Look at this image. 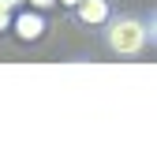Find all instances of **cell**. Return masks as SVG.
Masks as SVG:
<instances>
[{"label":"cell","mask_w":157,"mask_h":157,"mask_svg":"<svg viewBox=\"0 0 157 157\" xmlns=\"http://www.w3.org/2000/svg\"><path fill=\"white\" fill-rule=\"evenodd\" d=\"M56 4H60V8H67V11H71V8L78 4V0H56Z\"/></svg>","instance_id":"obj_6"},{"label":"cell","mask_w":157,"mask_h":157,"mask_svg":"<svg viewBox=\"0 0 157 157\" xmlns=\"http://www.w3.org/2000/svg\"><path fill=\"white\" fill-rule=\"evenodd\" d=\"M101 41L112 56L120 60H139L146 49H153L157 41V23L153 15H135V11H112L101 26Z\"/></svg>","instance_id":"obj_1"},{"label":"cell","mask_w":157,"mask_h":157,"mask_svg":"<svg viewBox=\"0 0 157 157\" xmlns=\"http://www.w3.org/2000/svg\"><path fill=\"white\" fill-rule=\"evenodd\" d=\"M112 11H116V8H112V0H78V4L71 8L75 23H82V26H90V30H97Z\"/></svg>","instance_id":"obj_3"},{"label":"cell","mask_w":157,"mask_h":157,"mask_svg":"<svg viewBox=\"0 0 157 157\" xmlns=\"http://www.w3.org/2000/svg\"><path fill=\"white\" fill-rule=\"evenodd\" d=\"M11 15H15V11L8 8V0H0V34H8V30H11Z\"/></svg>","instance_id":"obj_4"},{"label":"cell","mask_w":157,"mask_h":157,"mask_svg":"<svg viewBox=\"0 0 157 157\" xmlns=\"http://www.w3.org/2000/svg\"><path fill=\"white\" fill-rule=\"evenodd\" d=\"M11 34L19 37V41H41V37L49 34L45 11H37V8H19V11L11 15Z\"/></svg>","instance_id":"obj_2"},{"label":"cell","mask_w":157,"mask_h":157,"mask_svg":"<svg viewBox=\"0 0 157 157\" xmlns=\"http://www.w3.org/2000/svg\"><path fill=\"white\" fill-rule=\"evenodd\" d=\"M56 0H26V8H37V11H49Z\"/></svg>","instance_id":"obj_5"}]
</instances>
